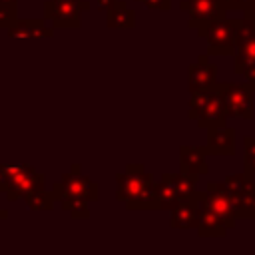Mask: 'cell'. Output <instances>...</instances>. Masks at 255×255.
<instances>
[{"mask_svg": "<svg viewBox=\"0 0 255 255\" xmlns=\"http://www.w3.org/2000/svg\"><path fill=\"white\" fill-rule=\"evenodd\" d=\"M241 78H243V82L255 92V64H249V66H245L243 70H241V74H239Z\"/></svg>", "mask_w": 255, "mask_h": 255, "instance_id": "26", "label": "cell"}, {"mask_svg": "<svg viewBox=\"0 0 255 255\" xmlns=\"http://www.w3.org/2000/svg\"><path fill=\"white\" fill-rule=\"evenodd\" d=\"M199 223V191L181 199L169 215V225L173 229H197Z\"/></svg>", "mask_w": 255, "mask_h": 255, "instance_id": "10", "label": "cell"}, {"mask_svg": "<svg viewBox=\"0 0 255 255\" xmlns=\"http://www.w3.org/2000/svg\"><path fill=\"white\" fill-rule=\"evenodd\" d=\"M106 26L110 30H133L135 28V12L126 6V2L118 0L110 10H106Z\"/></svg>", "mask_w": 255, "mask_h": 255, "instance_id": "15", "label": "cell"}, {"mask_svg": "<svg viewBox=\"0 0 255 255\" xmlns=\"http://www.w3.org/2000/svg\"><path fill=\"white\" fill-rule=\"evenodd\" d=\"M126 209L128 211H135V209H159V195H157V183L147 189L145 193L133 197V199H128L124 201Z\"/></svg>", "mask_w": 255, "mask_h": 255, "instance_id": "18", "label": "cell"}, {"mask_svg": "<svg viewBox=\"0 0 255 255\" xmlns=\"http://www.w3.org/2000/svg\"><path fill=\"white\" fill-rule=\"evenodd\" d=\"M54 30L56 26L52 22H48V18H28L22 20L18 18V22L8 30V36L12 40H32V38H54Z\"/></svg>", "mask_w": 255, "mask_h": 255, "instance_id": "11", "label": "cell"}, {"mask_svg": "<svg viewBox=\"0 0 255 255\" xmlns=\"http://www.w3.org/2000/svg\"><path fill=\"white\" fill-rule=\"evenodd\" d=\"M251 181H253V173H249L245 169L241 173H231L223 179V183L229 187V191H235V193H243Z\"/></svg>", "mask_w": 255, "mask_h": 255, "instance_id": "21", "label": "cell"}, {"mask_svg": "<svg viewBox=\"0 0 255 255\" xmlns=\"http://www.w3.org/2000/svg\"><path fill=\"white\" fill-rule=\"evenodd\" d=\"M10 217V213H8V209H4V207H0V221H6Z\"/></svg>", "mask_w": 255, "mask_h": 255, "instance_id": "29", "label": "cell"}, {"mask_svg": "<svg viewBox=\"0 0 255 255\" xmlns=\"http://www.w3.org/2000/svg\"><path fill=\"white\" fill-rule=\"evenodd\" d=\"M161 177H165L167 181L173 183V187L177 189V193L181 195V199H185V197H189V195H193L197 191L195 185H197L199 175H189V173L179 171V173H163Z\"/></svg>", "mask_w": 255, "mask_h": 255, "instance_id": "17", "label": "cell"}, {"mask_svg": "<svg viewBox=\"0 0 255 255\" xmlns=\"http://www.w3.org/2000/svg\"><path fill=\"white\" fill-rule=\"evenodd\" d=\"M217 84V66L209 62V54L197 56L195 64L187 68V88L189 92L207 90Z\"/></svg>", "mask_w": 255, "mask_h": 255, "instance_id": "8", "label": "cell"}, {"mask_svg": "<svg viewBox=\"0 0 255 255\" xmlns=\"http://www.w3.org/2000/svg\"><path fill=\"white\" fill-rule=\"evenodd\" d=\"M157 195H159V209L171 211L181 201V195L177 193V189L173 187V183L167 181L165 177H161L157 181Z\"/></svg>", "mask_w": 255, "mask_h": 255, "instance_id": "19", "label": "cell"}, {"mask_svg": "<svg viewBox=\"0 0 255 255\" xmlns=\"http://www.w3.org/2000/svg\"><path fill=\"white\" fill-rule=\"evenodd\" d=\"M253 0H221L223 8L227 12H245L249 6H251Z\"/></svg>", "mask_w": 255, "mask_h": 255, "instance_id": "24", "label": "cell"}, {"mask_svg": "<svg viewBox=\"0 0 255 255\" xmlns=\"http://www.w3.org/2000/svg\"><path fill=\"white\" fill-rule=\"evenodd\" d=\"M227 118H229V116H227V110H225V102H223L221 92H219V88H217V84H215L211 98H209L207 104L195 114L193 122L197 124V128L209 129V128L225 126V120H227Z\"/></svg>", "mask_w": 255, "mask_h": 255, "instance_id": "9", "label": "cell"}, {"mask_svg": "<svg viewBox=\"0 0 255 255\" xmlns=\"http://www.w3.org/2000/svg\"><path fill=\"white\" fill-rule=\"evenodd\" d=\"M92 6L86 0H46L44 16L56 26L66 30H78L82 26V12H88Z\"/></svg>", "mask_w": 255, "mask_h": 255, "instance_id": "4", "label": "cell"}, {"mask_svg": "<svg viewBox=\"0 0 255 255\" xmlns=\"http://www.w3.org/2000/svg\"><path fill=\"white\" fill-rule=\"evenodd\" d=\"M135 2H141L145 8L157 10V12H167L171 8V0H135Z\"/></svg>", "mask_w": 255, "mask_h": 255, "instance_id": "25", "label": "cell"}, {"mask_svg": "<svg viewBox=\"0 0 255 255\" xmlns=\"http://www.w3.org/2000/svg\"><path fill=\"white\" fill-rule=\"evenodd\" d=\"M0 4H8V6H18V0H0Z\"/></svg>", "mask_w": 255, "mask_h": 255, "instance_id": "30", "label": "cell"}, {"mask_svg": "<svg viewBox=\"0 0 255 255\" xmlns=\"http://www.w3.org/2000/svg\"><path fill=\"white\" fill-rule=\"evenodd\" d=\"M243 18H219L207 24V28L199 34V38L207 40L209 56H233L237 48V36Z\"/></svg>", "mask_w": 255, "mask_h": 255, "instance_id": "1", "label": "cell"}, {"mask_svg": "<svg viewBox=\"0 0 255 255\" xmlns=\"http://www.w3.org/2000/svg\"><path fill=\"white\" fill-rule=\"evenodd\" d=\"M243 18H249V20H253V22H255V0H253V2H251V6L243 12Z\"/></svg>", "mask_w": 255, "mask_h": 255, "instance_id": "28", "label": "cell"}, {"mask_svg": "<svg viewBox=\"0 0 255 255\" xmlns=\"http://www.w3.org/2000/svg\"><path fill=\"white\" fill-rule=\"evenodd\" d=\"M116 2H118V0H96L98 8H100V10H104V12H106V10H110V8H112Z\"/></svg>", "mask_w": 255, "mask_h": 255, "instance_id": "27", "label": "cell"}, {"mask_svg": "<svg viewBox=\"0 0 255 255\" xmlns=\"http://www.w3.org/2000/svg\"><path fill=\"white\" fill-rule=\"evenodd\" d=\"M90 203L88 199L82 197H70V199H62L60 205L64 211H68L74 219H90Z\"/></svg>", "mask_w": 255, "mask_h": 255, "instance_id": "20", "label": "cell"}, {"mask_svg": "<svg viewBox=\"0 0 255 255\" xmlns=\"http://www.w3.org/2000/svg\"><path fill=\"white\" fill-rule=\"evenodd\" d=\"M243 169L255 175V137H243Z\"/></svg>", "mask_w": 255, "mask_h": 255, "instance_id": "22", "label": "cell"}, {"mask_svg": "<svg viewBox=\"0 0 255 255\" xmlns=\"http://www.w3.org/2000/svg\"><path fill=\"white\" fill-rule=\"evenodd\" d=\"M221 98L225 102L227 116L239 120L253 118V90L245 82H217Z\"/></svg>", "mask_w": 255, "mask_h": 255, "instance_id": "5", "label": "cell"}, {"mask_svg": "<svg viewBox=\"0 0 255 255\" xmlns=\"http://www.w3.org/2000/svg\"><path fill=\"white\" fill-rule=\"evenodd\" d=\"M207 149L205 145H181L179 147V171L189 175H205L209 173V165L205 161Z\"/></svg>", "mask_w": 255, "mask_h": 255, "instance_id": "13", "label": "cell"}, {"mask_svg": "<svg viewBox=\"0 0 255 255\" xmlns=\"http://www.w3.org/2000/svg\"><path fill=\"white\" fill-rule=\"evenodd\" d=\"M155 183H157L155 177L147 173L141 163H128L126 169L116 175V199L124 203L128 199L145 193Z\"/></svg>", "mask_w": 255, "mask_h": 255, "instance_id": "3", "label": "cell"}, {"mask_svg": "<svg viewBox=\"0 0 255 255\" xmlns=\"http://www.w3.org/2000/svg\"><path fill=\"white\" fill-rule=\"evenodd\" d=\"M179 10L189 14L187 26L195 30L197 36L207 28V24L227 16V10L223 8L221 0H181Z\"/></svg>", "mask_w": 255, "mask_h": 255, "instance_id": "6", "label": "cell"}, {"mask_svg": "<svg viewBox=\"0 0 255 255\" xmlns=\"http://www.w3.org/2000/svg\"><path fill=\"white\" fill-rule=\"evenodd\" d=\"M205 149H207V155H233L235 153V129L227 126L209 128Z\"/></svg>", "mask_w": 255, "mask_h": 255, "instance_id": "12", "label": "cell"}, {"mask_svg": "<svg viewBox=\"0 0 255 255\" xmlns=\"http://www.w3.org/2000/svg\"><path fill=\"white\" fill-rule=\"evenodd\" d=\"M18 22V6L0 4V30H10Z\"/></svg>", "mask_w": 255, "mask_h": 255, "instance_id": "23", "label": "cell"}, {"mask_svg": "<svg viewBox=\"0 0 255 255\" xmlns=\"http://www.w3.org/2000/svg\"><path fill=\"white\" fill-rule=\"evenodd\" d=\"M249 64H255V22L243 18L237 36V48L233 54V74L239 76L241 70Z\"/></svg>", "mask_w": 255, "mask_h": 255, "instance_id": "7", "label": "cell"}, {"mask_svg": "<svg viewBox=\"0 0 255 255\" xmlns=\"http://www.w3.org/2000/svg\"><path fill=\"white\" fill-rule=\"evenodd\" d=\"M52 195L56 201L70 199V197H82L88 201L100 199V185L88 175H82L80 163H72L70 171L62 175L60 181L52 183Z\"/></svg>", "mask_w": 255, "mask_h": 255, "instance_id": "2", "label": "cell"}, {"mask_svg": "<svg viewBox=\"0 0 255 255\" xmlns=\"http://www.w3.org/2000/svg\"><path fill=\"white\" fill-rule=\"evenodd\" d=\"M44 183H46V179L44 181H38L34 187H30L24 193L22 199L26 201V207L28 209H32V211H50V209H54L56 199H54L52 191H46Z\"/></svg>", "mask_w": 255, "mask_h": 255, "instance_id": "16", "label": "cell"}, {"mask_svg": "<svg viewBox=\"0 0 255 255\" xmlns=\"http://www.w3.org/2000/svg\"><path fill=\"white\" fill-rule=\"evenodd\" d=\"M229 227L201 201L199 197V223H197V235L199 237H225Z\"/></svg>", "mask_w": 255, "mask_h": 255, "instance_id": "14", "label": "cell"}]
</instances>
